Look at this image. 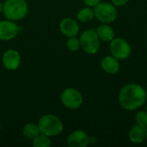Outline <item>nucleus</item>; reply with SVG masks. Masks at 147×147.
Returning <instances> with one entry per match:
<instances>
[{
  "mask_svg": "<svg viewBox=\"0 0 147 147\" xmlns=\"http://www.w3.org/2000/svg\"><path fill=\"white\" fill-rule=\"evenodd\" d=\"M95 17L102 23H110L117 17V10L113 3L100 2L94 7Z\"/></svg>",
  "mask_w": 147,
  "mask_h": 147,
  "instance_id": "nucleus-5",
  "label": "nucleus"
},
{
  "mask_svg": "<svg viewBox=\"0 0 147 147\" xmlns=\"http://www.w3.org/2000/svg\"><path fill=\"white\" fill-rule=\"evenodd\" d=\"M146 112H147V106H146Z\"/></svg>",
  "mask_w": 147,
  "mask_h": 147,
  "instance_id": "nucleus-25",
  "label": "nucleus"
},
{
  "mask_svg": "<svg viewBox=\"0 0 147 147\" xmlns=\"http://www.w3.org/2000/svg\"><path fill=\"white\" fill-rule=\"evenodd\" d=\"M77 18L79 22L86 23L89 22H91L95 18V13L94 9H91V7H84L78 10L77 14Z\"/></svg>",
  "mask_w": 147,
  "mask_h": 147,
  "instance_id": "nucleus-16",
  "label": "nucleus"
},
{
  "mask_svg": "<svg viewBox=\"0 0 147 147\" xmlns=\"http://www.w3.org/2000/svg\"><path fill=\"white\" fill-rule=\"evenodd\" d=\"M59 31L66 37L77 36L79 33V25L78 22L72 18H64L59 23Z\"/></svg>",
  "mask_w": 147,
  "mask_h": 147,
  "instance_id": "nucleus-11",
  "label": "nucleus"
},
{
  "mask_svg": "<svg viewBox=\"0 0 147 147\" xmlns=\"http://www.w3.org/2000/svg\"><path fill=\"white\" fill-rule=\"evenodd\" d=\"M96 32L100 40H102L104 42H109L115 38L114 28L108 25V23H103L98 26L96 29Z\"/></svg>",
  "mask_w": 147,
  "mask_h": 147,
  "instance_id": "nucleus-14",
  "label": "nucleus"
},
{
  "mask_svg": "<svg viewBox=\"0 0 147 147\" xmlns=\"http://www.w3.org/2000/svg\"><path fill=\"white\" fill-rule=\"evenodd\" d=\"M28 12L26 0H6L3 3V14L6 19L18 22L22 20Z\"/></svg>",
  "mask_w": 147,
  "mask_h": 147,
  "instance_id": "nucleus-2",
  "label": "nucleus"
},
{
  "mask_svg": "<svg viewBox=\"0 0 147 147\" xmlns=\"http://www.w3.org/2000/svg\"><path fill=\"white\" fill-rule=\"evenodd\" d=\"M1 127H2V125H1V122H0V130H1Z\"/></svg>",
  "mask_w": 147,
  "mask_h": 147,
  "instance_id": "nucleus-23",
  "label": "nucleus"
},
{
  "mask_svg": "<svg viewBox=\"0 0 147 147\" xmlns=\"http://www.w3.org/2000/svg\"><path fill=\"white\" fill-rule=\"evenodd\" d=\"M101 66L102 70L109 74H116L120 71L119 59L114 56H106L101 61Z\"/></svg>",
  "mask_w": 147,
  "mask_h": 147,
  "instance_id": "nucleus-12",
  "label": "nucleus"
},
{
  "mask_svg": "<svg viewBox=\"0 0 147 147\" xmlns=\"http://www.w3.org/2000/svg\"><path fill=\"white\" fill-rule=\"evenodd\" d=\"M1 13H3V3H1V1H0V14Z\"/></svg>",
  "mask_w": 147,
  "mask_h": 147,
  "instance_id": "nucleus-22",
  "label": "nucleus"
},
{
  "mask_svg": "<svg viewBox=\"0 0 147 147\" xmlns=\"http://www.w3.org/2000/svg\"><path fill=\"white\" fill-rule=\"evenodd\" d=\"M32 146L34 147H50L52 146V142L50 137L40 133L32 140Z\"/></svg>",
  "mask_w": 147,
  "mask_h": 147,
  "instance_id": "nucleus-17",
  "label": "nucleus"
},
{
  "mask_svg": "<svg viewBox=\"0 0 147 147\" xmlns=\"http://www.w3.org/2000/svg\"><path fill=\"white\" fill-rule=\"evenodd\" d=\"M22 62V57L18 51L15 49H8L2 57V63L8 71H16L19 68Z\"/></svg>",
  "mask_w": 147,
  "mask_h": 147,
  "instance_id": "nucleus-9",
  "label": "nucleus"
},
{
  "mask_svg": "<svg viewBox=\"0 0 147 147\" xmlns=\"http://www.w3.org/2000/svg\"><path fill=\"white\" fill-rule=\"evenodd\" d=\"M146 140H147V127H146Z\"/></svg>",
  "mask_w": 147,
  "mask_h": 147,
  "instance_id": "nucleus-24",
  "label": "nucleus"
},
{
  "mask_svg": "<svg viewBox=\"0 0 147 147\" xmlns=\"http://www.w3.org/2000/svg\"><path fill=\"white\" fill-rule=\"evenodd\" d=\"M38 126L40 133L50 138L59 135L64 129L62 121L53 114L42 115L38 121Z\"/></svg>",
  "mask_w": 147,
  "mask_h": 147,
  "instance_id": "nucleus-3",
  "label": "nucleus"
},
{
  "mask_svg": "<svg viewBox=\"0 0 147 147\" xmlns=\"http://www.w3.org/2000/svg\"><path fill=\"white\" fill-rule=\"evenodd\" d=\"M129 0H111L112 3L115 5V6H124L126 5L127 3H128Z\"/></svg>",
  "mask_w": 147,
  "mask_h": 147,
  "instance_id": "nucleus-21",
  "label": "nucleus"
},
{
  "mask_svg": "<svg viewBox=\"0 0 147 147\" xmlns=\"http://www.w3.org/2000/svg\"><path fill=\"white\" fill-rule=\"evenodd\" d=\"M66 47L71 52H78L81 48L79 38H78L77 36L69 37L66 40Z\"/></svg>",
  "mask_w": 147,
  "mask_h": 147,
  "instance_id": "nucleus-18",
  "label": "nucleus"
},
{
  "mask_svg": "<svg viewBox=\"0 0 147 147\" xmlns=\"http://www.w3.org/2000/svg\"><path fill=\"white\" fill-rule=\"evenodd\" d=\"M40 134V128H39L38 124H35V123H28V124H26L23 127L22 134L28 140H32L33 139H34Z\"/></svg>",
  "mask_w": 147,
  "mask_h": 147,
  "instance_id": "nucleus-15",
  "label": "nucleus"
},
{
  "mask_svg": "<svg viewBox=\"0 0 147 147\" xmlns=\"http://www.w3.org/2000/svg\"><path fill=\"white\" fill-rule=\"evenodd\" d=\"M19 31L20 27L16 22L9 19L0 21V40H11L17 36Z\"/></svg>",
  "mask_w": 147,
  "mask_h": 147,
  "instance_id": "nucleus-8",
  "label": "nucleus"
},
{
  "mask_svg": "<svg viewBox=\"0 0 147 147\" xmlns=\"http://www.w3.org/2000/svg\"><path fill=\"white\" fill-rule=\"evenodd\" d=\"M66 143L69 147H86L90 143V137L83 130H75L69 134Z\"/></svg>",
  "mask_w": 147,
  "mask_h": 147,
  "instance_id": "nucleus-10",
  "label": "nucleus"
},
{
  "mask_svg": "<svg viewBox=\"0 0 147 147\" xmlns=\"http://www.w3.org/2000/svg\"><path fill=\"white\" fill-rule=\"evenodd\" d=\"M136 123L141 127H147V112L146 111H140L135 115Z\"/></svg>",
  "mask_w": 147,
  "mask_h": 147,
  "instance_id": "nucleus-19",
  "label": "nucleus"
},
{
  "mask_svg": "<svg viewBox=\"0 0 147 147\" xmlns=\"http://www.w3.org/2000/svg\"><path fill=\"white\" fill-rule=\"evenodd\" d=\"M110 52L112 56L119 60H125L129 58L132 48L130 44L123 38H114L110 41Z\"/></svg>",
  "mask_w": 147,
  "mask_h": 147,
  "instance_id": "nucleus-7",
  "label": "nucleus"
},
{
  "mask_svg": "<svg viewBox=\"0 0 147 147\" xmlns=\"http://www.w3.org/2000/svg\"><path fill=\"white\" fill-rule=\"evenodd\" d=\"M81 48L88 54H95L100 48V39L96 29L90 28L84 31L79 37Z\"/></svg>",
  "mask_w": 147,
  "mask_h": 147,
  "instance_id": "nucleus-4",
  "label": "nucleus"
},
{
  "mask_svg": "<svg viewBox=\"0 0 147 147\" xmlns=\"http://www.w3.org/2000/svg\"><path fill=\"white\" fill-rule=\"evenodd\" d=\"M60 100L63 105L69 109H79L84 102L81 92L75 88L65 89L60 96Z\"/></svg>",
  "mask_w": 147,
  "mask_h": 147,
  "instance_id": "nucleus-6",
  "label": "nucleus"
},
{
  "mask_svg": "<svg viewBox=\"0 0 147 147\" xmlns=\"http://www.w3.org/2000/svg\"><path fill=\"white\" fill-rule=\"evenodd\" d=\"M128 137L132 143L140 144L146 140V128L136 124L130 129Z\"/></svg>",
  "mask_w": 147,
  "mask_h": 147,
  "instance_id": "nucleus-13",
  "label": "nucleus"
},
{
  "mask_svg": "<svg viewBox=\"0 0 147 147\" xmlns=\"http://www.w3.org/2000/svg\"><path fill=\"white\" fill-rule=\"evenodd\" d=\"M84 4L89 7H95L96 4H98L101 0H83Z\"/></svg>",
  "mask_w": 147,
  "mask_h": 147,
  "instance_id": "nucleus-20",
  "label": "nucleus"
},
{
  "mask_svg": "<svg viewBox=\"0 0 147 147\" xmlns=\"http://www.w3.org/2000/svg\"><path fill=\"white\" fill-rule=\"evenodd\" d=\"M147 92L138 84H127L123 86L119 93V102L121 106L127 110L133 111L146 103Z\"/></svg>",
  "mask_w": 147,
  "mask_h": 147,
  "instance_id": "nucleus-1",
  "label": "nucleus"
}]
</instances>
